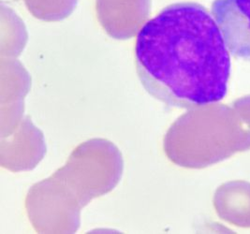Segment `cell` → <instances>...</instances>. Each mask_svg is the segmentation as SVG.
<instances>
[{"label": "cell", "instance_id": "cell-1", "mask_svg": "<svg viewBox=\"0 0 250 234\" xmlns=\"http://www.w3.org/2000/svg\"><path fill=\"white\" fill-rule=\"evenodd\" d=\"M135 62L145 89L168 106L197 109L227 94L229 51L201 4H171L148 20L137 35Z\"/></svg>", "mask_w": 250, "mask_h": 234}, {"label": "cell", "instance_id": "cell-2", "mask_svg": "<svg viewBox=\"0 0 250 234\" xmlns=\"http://www.w3.org/2000/svg\"><path fill=\"white\" fill-rule=\"evenodd\" d=\"M212 14L229 53L250 60V0H215Z\"/></svg>", "mask_w": 250, "mask_h": 234}]
</instances>
